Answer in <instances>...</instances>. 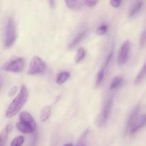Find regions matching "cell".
<instances>
[{
  "label": "cell",
  "instance_id": "6da1fadb",
  "mask_svg": "<svg viewBox=\"0 0 146 146\" xmlns=\"http://www.w3.org/2000/svg\"><path fill=\"white\" fill-rule=\"evenodd\" d=\"M29 91L25 85H21L19 93L16 98L11 101L6 111L7 118H12L15 116L22 108L25 103L28 100Z\"/></svg>",
  "mask_w": 146,
  "mask_h": 146
},
{
  "label": "cell",
  "instance_id": "7a4b0ae2",
  "mask_svg": "<svg viewBox=\"0 0 146 146\" xmlns=\"http://www.w3.org/2000/svg\"><path fill=\"white\" fill-rule=\"evenodd\" d=\"M17 39V30L14 19L9 17L7 21L4 34V47L9 48L13 46Z\"/></svg>",
  "mask_w": 146,
  "mask_h": 146
},
{
  "label": "cell",
  "instance_id": "3957f363",
  "mask_svg": "<svg viewBox=\"0 0 146 146\" xmlns=\"http://www.w3.org/2000/svg\"><path fill=\"white\" fill-rule=\"evenodd\" d=\"M113 103V98L110 96L104 102L103 108L101 109L100 115L98 118V125L99 127H103L106 124L107 121H108L110 114H111V109H112Z\"/></svg>",
  "mask_w": 146,
  "mask_h": 146
},
{
  "label": "cell",
  "instance_id": "277c9868",
  "mask_svg": "<svg viewBox=\"0 0 146 146\" xmlns=\"http://www.w3.org/2000/svg\"><path fill=\"white\" fill-rule=\"evenodd\" d=\"M46 69L45 62L38 56H35L31 58L28 70L29 75H37L43 74Z\"/></svg>",
  "mask_w": 146,
  "mask_h": 146
},
{
  "label": "cell",
  "instance_id": "5b68a950",
  "mask_svg": "<svg viewBox=\"0 0 146 146\" xmlns=\"http://www.w3.org/2000/svg\"><path fill=\"white\" fill-rule=\"evenodd\" d=\"M24 68V60L21 57L12 58L7 61L1 66L2 70L8 72L19 73Z\"/></svg>",
  "mask_w": 146,
  "mask_h": 146
},
{
  "label": "cell",
  "instance_id": "8992f818",
  "mask_svg": "<svg viewBox=\"0 0 146 146\" xmlns=\"http://www.w3.org/2000/svg\"><path fill=\"white\" fill-rule=\"evenodd\" d=\"M113 56V51H110V52L108 53L106 58L105 61H104L102 66H101V69L99 70L98 73L97 74L96 78V86H98L101 85V83L104 81V78H105L106 71V69L108 68V65H109L110 62L112 60Z\"/></svg>",
  "mask_w": 146,
  "mask_h": 146
},
{
  "label": "cell",
  "instance_id": "52a82bcc",
  "mask_svg": "<svg viewBox=\"0 0 146 146\" xmlns=\"http://www.w3.org/2000/svg\"><path fill=\"white\" fill-rule=\"evenodd\" d=\"M130 48H131V44L128 40L123 43L118 51V58H117L118 65L123 66L126 64L129 57Z\"/></svg>",
  "mask_w": 146,
  "mask_h": 146
},
{
  "label": "cell",
  "instance_id": "ba28073f",
  "mask_svg": "<svg viewBox=\"0 0 146 146\" xmlns=\"http://www.w3.org/2000/svg\"><path fill=\"white\" fill-rule=\"evenodd\" d=\"M87 34H88V30L86 28L78 31L68 42V46H67L68 49H73L74 48H75L80 42L82 41L83 39H84L86 37Z\"/></svg>",
  "mask_w": 146,
  "mask_h": 146
},
{
  "label": "cell",
  "instance_id": "9c48e42d",
  "mask_svg": "<svg viewBox=\"0 0 146 146\" xmlns=\"http://www.w3.org/2000/svg\"><path fill=\"white\" fill-rule=\"evenodd\" d=\"M140 110H141V105L138 104L133 109V111H131V113L128 115V118H127L126 123L125 125V128H124V135H127L128 133H129L131 125L133 123L134 121H135V119L138 118Z\"/></svg>",
  "mask_w": 146,
  "mask_h": 146
},
{
  "label": "cell",
  "instance_id": "30bf717a",
  "mask_svg": "<svg viewBox=\"0 0 146 146\" xmlns=\"http://www.w3.org/2000/svg\"><path fill=\"white\" fill-rule=\"evenodd\" d=\"M146 125V113L143 115L138 116V118L135 119L133 123L131 125V128H130V135H133L135 133H136L140 129L143 128Z\"/></svg>",
  "mask_w": 146,
  "mask_h": 146
},
{
  "label": "cell",
  "instance_id": "8fae6325",
  "mask_svg": "<svg viewBox=\"0 0 146 146\" xmlns=\"http://www.w3.org/2000/svg\"><path fill=\"white\" fill-rule=\"evenodd\" d=\"M16 125H17V128L19 131L25 134L33 133L36 129V127L34 126L31 124L21 121L17 123Z\"/></svg>",
  "mask_w": 146,
  "mask_h": 146
},
{
  "label": "cell",
  "instance_id": "7c38bea8",
  "mask_svg": "<svg viewBox=\"0 0 146 146\" xmlns=\"http://www.w3.org/2000/svg\"><path fill=\"white\" fill-rule=\"evenodd\" d=\"M12 130V127L10 125H7L4 128L1 133V135H0V146H4L6 144V142L8 139L9 134L10 133L11 131Z\"/></svg>",
  "mask_w": 146,
  "mask_h": 146
},
{
  "label": "cell",
  "instance_id": "4fadbf2b",
  "mask_svg": "<svg viewBox=\"0 0 146 146\" xmlns=\"http://www.w3.org/2000/svg\"><path fill=\"white\" fill-rule=\"evenodd\" d=\"M19 119L21 121H24V122H27L28 123L31 124L34 126L36 127V123L35 120L33 118L32 115L29 113L27 112V111H23L20 113L19 115Z\"/></svg>",
  "mask_w": 146,
  "mask_h": 146
},
{
  "label": "cell",
  "instance_id": "5bb4252c",
  "mask_svg": "<svg viewBox=\"0 0 146 146\" xmlns=\"http://www.w3.org/2000/svg\"><path fill=\"white\" fill-rule=\"evenodd\" d=\"M143 5V1H136L132 6L131 9L129 10V12H128V17H129V18H133L135 16H136L139 13V11H141V9H142Z\"/></svg>",
  "mask_w": 146,
  "mask_h": 146
},
{
  "label": "cell",
  "instance_id": "9a60e30c",
  "mask_svg": "<svg viewBox=\"0 0 146 146\" xmlns=\"http://www.w3.org/2000/svg\"><path fill=\"white\" fill-rule=\"evenodd\" d=\"M71 77V74L68 71H62L58 73L56 78V83L58 85H62Z\"/></svg>",
  "mask_w": 146,
  "mask_h": 146
},
{
  "label": "cell",
  "instance_id": "2e32d148",
  "mask_svg": "<svg viewBox=\"0 0 146 146\" xmlns=\"http://www.w3.org/2000/svg\"><path fill=\"white\" fill-rule=\"evenodd\" d=\"M51 113V107L50 106H46L42 108L40 115V119L42 122H46L49 118Z\"/></svg>",
  "mask_w": 146,
  "mask_h": 146
},
{
  "label": "cell",
  "instance_id": "e0dca14e",
  "mask_svg": "<svg viewBox=\"0 0 146 146\" xmlns=\"http://www.w3.org/2000/svg\"><path fill=\"white\" fill-rule=\"evenodd\" d=\"M123 82V78L122 76H117L114 77L112 81H111V84H110V89L115 90L116 88H119L122 85Z\"/></svg>",
  "mask_w": 146,
  "mask_h": 146
},
{
  "label": "cell",
  "instance_id": "ac0fdd59",
  "mask_svg": "<svg viewBox=\"0 0 146 146\" xmlns=\"http://www.w3.org/2000/svg\"><path fill=\"white\" fill-rule=\"evenodd\" d=\"M67 7L73 10L79 9L84 6V2L81 1H65Z\"/></svg>",
  "mask_w": 146,
  "mask_h": 146
},
{
  "label": "cell",
  "instance_id": "d6986e66",
  "mask_svg": "<svg viewBox=\"0 0 146 146\" xmlns=\"http://www.w3.org/2000/svg\"><path fill=\"white\" fill-rule=\"evenodd\" d=\"M146 77V61L144 64V65L143 66V67L141 68V71H139V73L138 74V75L136 76L135 78V81H134V84H139Z\"/></svg>",
  "mask_w": 146,
  "mask_h": 146
},
{
  "label": "cell",
  "instance_id": "ffe728a7",
  "mask_svg": "<svg viewBox=\"0 0 146 146\" xmlns=\"http://www.w3.org/2000/svg\"><path fill=\"white\" fill-rule=\"evenodd\" d=\"M86 56V50L84 48L81 47L77 51L76 54L75 56V62L76 64L81 62L84 59Z\"/></svg>",
  "mask_w": 146,
  "mask_h": 146
},
{
  "label": "cell",
  "instance_id": "44dd1931",
  "mask_svg": "<svg viewBox=\"0 0 146 146\" xmlns=\"http://www.w3.org/2000/svg\"><path fill=\"white\" fill-rule=\"evenodd\" d=\"M108 25L107 24H102L96 29V33L97 35L98 36H103L104 34H106V32L108 31Z\"/></svg>",
  "mask_w": 146,
  "mask_h": 146
},
{
  "label": "cell",
  "instance_id": "7402d4cb",
  "mask_svg": "<svg viewBox=\"0 0 146 146\" xmlns=\"http://www.w3.org/2000/svg\"><path fill=\"white\" fill-rule=\"evenodd\" d=\"M24 143V138L21 135L17 136L13 139L10 146H21Z\"/></svg>",
  "mask_w": 146,
  "mask_h": 146
},
{
  "label": "cell",
  "instance_id": "603a6c76",
  "mask_svg": "<svg viewBox=\"0 0 146 146\" xmlns=\"http://www.w3.org/2000/svg\"><path fill=\"white\" fill-rule=\"evenodd\" d=\"M88 133V130H86L84 133L82 134L81 137H80L79 140H78V143H77L76 146H87L86 144L85 143V139L87 136V134Z\"/></svg>",
  "mask_w": 146,
  "mask_h": 146
},
{
  "label": "cell",
  "instance_id": "cb8c5ba5",
  "mask_svg": "<svg viewBox=\"0 0 146 146\" xmlns=\"http://www.w3.org/2000/svg\"><path fill=\"white\" fill-rule=\"evenodd\" d=\"M146 43V29L142 33L141 36V40H140V44H141V46H143Z\"/></svg>",
  "mask_w": 146,
  "mask_h": 146
},
{
  "label": "cell",
  "instance_id": "d4e9b609",
  "mask_svg": "<svg viewBox=\"0 0 146 146\" xmlns=\"http://www.w3.org/2000/svg\"><path fill=\"white\" fill-rule=\"evenodd\" d=\"M97 3H98V1H93V0H87V1H84V4L86 5L88 7H94Z\"/></svg>",
  "mask_w": 146,
  "mask_h": 146
},
{
  "label": "cell",
  "instance_id": "484cf974",
  "mask_svg": "<svg viewBox=\"0 0 146 146\" xmlns=\"http://www.w3.org/2000/svg\"><path fill=\"white\" fill-rule=\"evenodd\" d=\"M110 4H111L112 7H115V8H118L121 6V1H119V0H112V1H110Z\"/></svg>",
  "mask_w": 146,
  "mask_h": 146
},
{
  "label": "cell",
  "instance_id": "4316f807",
  "mask_svg": "<svg viewBox=\"0 0 146 146\" xmlns=\"http://www.w3.org/2000/svg\"><path fill=\"white\" fill-rule=\"evenodd\" d=\"M37 139H38V137H37V134H35V135L33 136L32 139H31V143H30L29 146H36L37 143Z\"/></svg>",
  "mask_w": 146,
  "mask_h": 146
},
{
  "label": "cell",
  "instance_id": "83f0119b",
  "mask_svg": "<svg viewBox=\"0 0 146 146\" xmlns=\"http://www.w3.org/2000/svg\"><path fill=\"white\" fill-rule=\"evenodd\" d=\"M17 86H14L13 88H11V89L9 91V96H13L16 94V92H17Z\"/></svg>",
  "mask_w": 146,
  "mask_h": 146
},
{
  "label": "cell",
  "instance_id": "f1b7e54d",
  "mask_svg": "<svg viewBox=\"0 0 146 146\" xmlns=\"http://www.w3.org/2000/svg\"><path fill=\"white\" fill-rule=\"evenodd\" d=\"M48 4H49L50 7H51V8H54V6H55V1H48Z\"/></svg>",
  "mask_w": 146,
  "mask_h": 146
},
{
  "label": "cell",
  "instance_id": "f546056e",
  "mask_svg": "<svg viewBox=\"0 0 146 146\" xmlns=\"http://www.w3.org/2000/svg\"><path fill=\"white\" fill-rule=\"evenodd\" d=\"M63 146H74V145H72V144H71V143H68V144H65V145H63Z\"/></svg>",
  "mask_w": 146,
  "mask_h": 146
}]
</instances>
